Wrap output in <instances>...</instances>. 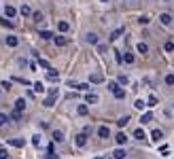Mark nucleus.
Returning a JSON list of instances; mask_svg holds the SVG:
<instances>
[{"label": "nucleus", "mask_w": 174, "mask_h": 159, "mask_svg": "<svg viewBox=\"0 0 174 159\" xmlns=\"http://www.w3.org/2000/svg\"><path fill=\"white\" fill-rule=\"evenodd\" d=\"M57 96H60V91H57V87H51V89H49V96L45 98V102H43V106H47V108H51V106L55 104V100H57Z\"/></svg>", "instance_id": "1"}, {"label": "nucleus", "mask_w": 174, "mask_h": 159, "mask_svg": "<svg viewBox=\"0 0 174 159\" xmlns=\"http://www.w3.org/2000/svg\"><path fill=\"white\" fill-rule=\"evenodd\" d=\"M108 89L113 91V96H115L117 100H123V98H125V89H121L117 83H108Z\"/></svg>", "instance_id": "2"}, {"label": "nucleus", "mask_w": 174, "mask_h": 159, "mask_svg": "<svg viewBox=\"0 0 174 159\" xmlns=\"http://www.w3.org/2000/svg\"><path fill=\"white\" fill-rule=\"evenodd\" d=\"M6 142H9L11 146H15V149H24V146H26V140H24V138H9Z\"/></svg>", "instance_id": "3"}, {"label": "nucleus", "mask_w": 174, "mask_h": 159, "mask_svg": "<svg viewBox=\"0 0 174 159\" xmlns=\"http://www.w3.org/2000/svg\"><path fill=\"white\" fill-rule=\"evenodd\" d=\"M85 142H87V134H77V138H74V144L81 149V146H85Z\"/></svg>", "instance_id": "4"}, {"label": "nucleus", "mask_w": 174, "mask_h": 159, "mask_svg": "<svg viewBox=\"0 0 174 159\" xmlns=\"http://www.w3.org/2000/svg\"><path fill=\"white\" fill-rule=\"evenodd\" d=\"M159 21H161V26H170L172 23V15L170 13H161L159 15Z\"/></svg>", "instance_id": "5"}, {"label": "nucleus", "mask_w": 174, "mask_h": 159, "mask_svg": "<svg viewBox=\"0 0 174 159\" xmlns=\"http://www.w3.org/2000/svg\"><path fill=\"white\" fill-rule=\"evenodd\" d=\"M4 15L11 19V17H15V15H17V9H15V6H11V4H6V6H4Z\"/></svg>", "instance_id": "6"}, {"label": "nucleus", "mask_w": 174, "mask_h": 159, "mask_svg": "<svg viewBox=\"0 0 174 159\" xmlns=\"http://www.w3.org/2000/svg\"><path fill=\"white\" fill-rule=\"evenodd\" d=\"M68 87H74V89H79V91H87V89H89L87 83H68Z\"/></svg>", "instance_id": "7"}, {"label": "nucleus", "mask_w": 174, "mask_h": 159, "mask_svg": "<svg viewBox=\"0 0 174 159\" xmlns=\"http://www.w3.org/2000/svg\"><path fill=\"white\" fill-rule=\"evenodd\" d=\"M98 136H100V138H108V136H111V129H108L106 125H102V127H98Z\"/></svg>", "instance_id": "8"}, {"label": "nucleus", "mask_w": 174, "mask_h": 159, "mask_svg": "<svg viewBox=\"0 0 174 159\" xmlns=\"http://www.w3.org/2000/svg\"><path fill=\"white\" fill-rule=\"evenodd\" d=\"M151 138H153L155 142H159V140L164 138V132H161V129H153V132H151Z\"/></svg>", "instance_id": "9"}, {"label": "nucleus", "mask_w": 174, "mask_h": 159, "mask_svg": "<svg viewBox=\"0 0 174 159\" xmlns=\"http://www.w3.org/2000/svg\"><path fill=\"white\" fill-rule=\"evenodd\" d=\"M47 79H49V81H57V79H60V72H57V70H53V68H49Z\"/></svg>", "instance_id": "10"}, {"label": "nucleus", "mask_w": 174, "mask_h": 159, "mask_svg": "<svg viewBox=\"0 0 174 159\" xmlns=\"http://www.w3.org/2000/svg\"><path fill=\"white\" fill-rule=\"evenodd\" d=\"M136 49H138V53H142V55H147V53H149V45H147V42H138V47H136Z\"/></svg>", "instance_id": "11"}, {"label": "nucleus", "mask_w": 174, "mask_h": 159, "mask_svg": "<svg viewBox=\"0 0 174 159\" xmlns=\"http://www.w3.org/2000/svg\"><path fill=\"white\" fill-rule=\"evenodd\" d=\"M6 45H9V47H17V45H19V38H17V36H6Z\"/></svg>", "instance_id": "12"}, {"label": "nucleus", "mask_w": 174, "mask_h": 159, "mask_svg": "<svg viewBox=\"0 0 174 159\" xmlns=\"http://www.w3.org/2000/svg\"><path fill=\"white\" fill-rule=\"evenodd\" d=\"M19 13H21V15H24V17H30V15H32V9H30V6H28V4H24V6H21V9H19Z\"/></svg>", "instance_id": "13"}, {"label": "nucleus", "mask_w": 174, "mask_h": 159, "mask_svg": "<svg viewBox=\"0 0 174 159\" xmlns=\"http://www.w3.org/2000/svg\"><path fill=\"white\" fill-rule=\"evenodd\" d=\"M57 30H60V32H68V30H70L68 21H57Z\"/></svg>", "instance_id": "14"}, {"label": "nucleus", "mask_w": 174, "mask_h": 159, "mask_svg": "<svg viewBox=\"0 0 174 159\" xmlns=\"http://www.w3.org/2000/svg\"><path fill=\"white\" fill-rule=\"evenodd\" d=\"M24 108H26V100H24V98H19V100L15 102V110H19V113H21Z\"/></svg>", "instance_id": "15"}, {"label": "nucleus", "mask_w": 174, "mask_h": 159, "mask_svg": "<svg viewBox=\"0 0 174 159\" xmlns=\"http://www.w3.org/2000/svg\"><path fill=\"white\" fill-rule=\"evenodd\" d=\"M115 140H117V144L121 146V144H125V142H128V136H125V134H117V136H115Z\"/></svg>", "instance_id": "16"}, {"label": "nucleus", "mask_w": 174, "mask_h": 159, "mask_svg": "<svg viewBox=\"0 0 174 159\" xmlns=\"http://www.w3.org/2000/svg\"><path fill=\"white\" fill-rule=\"evenodd\" d=\"M53 42H55L57 47H64V45L68 42V38H64V36H53Z\"/></svg>", "instance_id": "17"}, {"label": "nucleus", "mask_w": 174, "mask_h": 159, "mask_svg": "<svg viewBox=\"0 0 174 159\" xmlns=\"http://www.w3.org/2000/svg\"><path fill=\"white\" fill-rule=\"evenodd\" d=\"M89 81H91V83H102V81H104V77H102L100 72H93V74L89 77Z\"/></svg>", "instance_id": "18"}, {"label": "nucleus", "mask_w": 174, "mask_h": 159, "mask_svg": "<svg viewBox=\"0 0 174 159\" xmlns=\"http://www.w3.org/2000/svg\"><path fill=\"white\" fill-rule=\"evenodd\" d=\"M123 32H125V28H117V30L111 34V40H117L119 36H121V34H123Z\"/></svg>", "instance_id": "19"}, {"label": "nucleus", "mask_w": 174, "mask_h": 159, "mask_svg": "<svg viewBox=\"0 0 174 159\" xmlns=\"http://www.w3.org/2000/svg\"><path fill=\"white\" fill-rule=\"evenodd\" d=\"M85 100H87V104H96V102H98V96H96V93H87Z\"/></svg>", "instance_id": "20"}, {"label": "nucleus", "mask_w": 174, "mask_h": 159, "mask_svg": "<svg viewBox=\"0 0 174 159\" xmlns=\"http://www.w3.org/2000/svg\"><path fill=\"white\" fill-rule=\"evenodd\" d=\"M32 87H34V91H36V93H43V91H45V85L41 83V81H36V83H34Z\"/></svg>", "instance_id": "21"}, {"label": "nucleus", "mask_w": 174, "mask_h": 159, "mask_svg": "<svg viewBox=\"0 0 174 159\" xmlns=\"http://www.w3.org/2000/svg\"><path fill=\"white\" fill-rule=\"evenodd\" d=\"M77 113H79L81 117H85L89 110H87V106H85V104H79V106H77Z\"/></svg>", "instance_id": "22"}, {"label": "nucleus", "mask_w": 174, "mask_h": 159, "mask_svg": "<svg viewBox=\"0 0 174 159\" xmlns=\"http://www.w3.org/2000/svg\"><path fill=\"white\" fill-rule=\"evenodd\" d=\"M113 157L115 159H125V151H123V149H117V151L113 153Z\"/></svg>", "instance_id": "23"}, {"label": "nucleus", "mask_w": 174, "mask_h": 159, "mask_svg": "<svg viewBox=\"0 0 174 159\" xmlns=\"http://www.w3.org/2000/svg\"><path fill=\"white\" fill-rule=\"evenodd\" d=\"M134 138H138V140H144V129H142V127H138V129L134 132Z\"/></svg>", "instance_id": "24"}, {"label": "nucleus", "mask_w": 174, "mask_h": 159, "mask_svg": "<svg viewBox=\"0 0 174 159\" xmlns=\"http://www.w3.org/2000/svg\"><path fill=\"white\" fill-rule=\"evenodd\" d=\"M87 42H89V45H98V36H96V34H87Z\"/></svg>", "instance_id": "25"}, {"label": "nucleus", "mask_w": 174, "mask_h": 159, "mask_svg": "<svg viewBox=\"0 0 174 159\" xmlns=\"http://www.w3.org/2000/svg\"><path fill=\"white\" fill-rule=\"evenodd\" d=\"M53 140H55V142H62V140H64V134L55 129V132H53Z\"/></svg>", "instance_id": "26"}, {"label": "nucleus", "mask_w": 174, "mask_h": 159, "mask_svg": "<svg viewBox=\"0 0 174 159\" xmlns=\"http://www.w3.org/2000/svg\"><path fill=\"white\" fill-rule=\"evenodd\" d=\"M41 38H43V40H51V38H53V34H51L49 30H43V32H41Z\"/></svg>", "instance_id": "27"}, {"label": "nucleus", "mask_w": 174, "mask_h": 159, "mask_svg": "<svg viewBox=\"0 0 174 159\" xmlns=\"http://www.w3.org/2000/svg\"><path fill=\"white\" fill-rule=\"evenodd\" d=\"M38 66H41V68H45V70H49V68H51V66H49V62H47V60H43V57H38Z\"/></svg>", "instance_id": "28"}, {"label": "nucleus", "mask_w": 174, "mask_h": 159, "mask_svg": "<svg viewBox=\"0 0 174 159\" xmlns=\"http://www.w3.org/2000/svg\"><path fill=\"white\" fill-rule=\"evenodd\" d=\"M151 119H153V115H151V113H144V115L140 117V123H149Z\"/></svg>", "instance_id": "29"}, {"label": "nucleus", "mask_w": 174, "mask_h": 159, "mask_svg": "<svg viewBox=\"0 0 174 159\" xmlns=\"http://www.w3.org/2000/svg\"><path fill=\"white\" fill-rule=\"evenodd\" d=\"M128 123H130V117H121V119L117 121V125H119V127H125Z\"/></svg>", "instance_id": "30"}, {"label": "nucleus", "mask_w": 174, "mask_h": 159, "mask_svg": "<svg viewBox=\"0 0 174 159\" xmlns=\"http://www.w3.org/2000/svg\"><path fill=\"white\" fill-rule=\"evenodd\" d=\"M0 26H4V28H13V21L4 17V19H0Z\"/></svg>", "instance_id": "31"}, {"label": "nucleus", "mask_w": 174, "mask_h": 159, "mask_svg": "<svg viewBox=\"0 0 174 159\" xmlns=\"http://www.w3.org/2000/svg\"><path fill=\"white\" fill-rule=\"evenodd\" d=\"M134 106H136L138 110H142V108L147 106V102H144V100H136V102H134Z\"/></svg>", "instance_id": "32"}, {"label": "nucleus", "mask_w": 174, "mask_h": 159, "mask_svg": "<svg viewBox=\"0 0 174 159\" xmlns=\"http://www.w3.org/2000/svg\"><path fill=\"white\" fill-rule=\"evenodd\" d=\"M11 119H13V121H19V119H21V113H19V110H13V113H11Z\"/></svg>", "instance_id": "33"}, {"label": "nucleus", "mask_w": 174, "mask_h": 159, "mask_svg": "<svg viewBox=\"0 0 174 159\" xmlns=\"http://www.w3.org/2000/svg\"><path fill=\"white\" fill-rule=\"evenodd\" d=\"M164 49H166L168 53H170V51H174V42H172V40H168V42L164 45Z\"/></svg>", "instance_id": "34"}, {"label": "nucleus", "mask_w": 174, "mask_h": 159, "mask_svg": "<svg viewBox=\"0 0 174 159\" xmlns=\"http://www.w3.org/2000/svg\"><path fill=\"white\" fill-rule=\"evenodd\" d=\"M123 62H125V64H132V62H134V55H132V53H125V55H123Z\"/></svg>", "instance_id": "35"}, {"label": "nucleus", "mask_w": 174, "mask_h": 159, "mask_svg": "<svg viewBox=\"0 0 174 159\" xmlns=\"http://www.w3.org/2000/svg\"><path fill=\"white\" fill-rule=\"evenodd\" d=\"M32 17H34V21H36V23H41V21H43V13H34Z\"/></svg>", "instance_id": "36"}, {"label": "nucleus", "mask_w": 174, "mask_h": 159, "mask_svg": "<svg viewBox=\"0 0 174 159\" xmlns=\"http://www.w3.org/2000/svg\"><path fill=\"white\" fill-rule=\"evenodd\" d=\"M155 104H157V98L155 96H149V104L147 106H155Z\"/></svg>", "instance_id": "37"}, {"label": "nucleus", "mask_w": 174, "mask_h": 159, "mask_svg": "<svg viewBox=\"0 0 174 159\" xmlns=\"http://www.w3.org/2000/svg\"><path fill=\"white\" fill-rule=\"evenodd\" d=\"M32 144L34 146H41V136H32Z\"/></svg>", "instance_id": "38"}, {"label": "nucleus", "mask_w": 174, "mask_h": 159, "mask_svg": "<svg viewBox=\"0 0 174 159\" xmlns=\"http://www.w3.org/2000/svg\"><path fill=\"white\" fill-rule=\"evenodd\" d=\"M166 85H174V74H166Z\"/></svg>", "instance_id": "39"}, {"label": "nucleus", "mask_w": 174, "mask_h": 159, "mask_svg": "<svg viewBox=\"0 0 174 159\" xmlns=\"http://www.w3.org/2000/svg\"><path fill=\"white\" fill-rule=\"evenodd\" d=\"M119 83H121V85H128V83H130V79H128L125 74H121V77H119Z\"/></svg>", "instance_id": "40"}, {"label": "nucleus", "mask_w": 174, "mask_h": 159, "mask_svg": "<svg viewBox=\"0 0 174 159\" xmlns=\"http://www.w3.org/2000/svg\"><path fill=\"white\" fill-rule=\"evenodd\" d=\"M0 159H9V153H6V149H0Z\"/></svg>", "instance_id": "41"}, {"label": "nucleus", "mask_w": 174, "mask_h": 159, "mask_svg": "<svg viewBox=\"0 0 174 159\" xmlns=\"http://www.w3.org/2000/svg\"><path fill=\"white\" fill-rule=\"evenodd\" d=\"M6 121H9V117H6V115H4V113H0V125H4V123H6Z\"/></svg>", "instance_id": "42"}, {"label": "nucleus", "mask_w": 174, "mask_h": 159, "mask_svg": "<svg viewBox=\"0 0 174 159\" xmlns=\"http://www.w3.org/2000/svg\"><path fill=\"white\" fill-rule=\"evenodd\" d=\"M138 23H142V26H147V23H149V17H138Z\"/></svg>", "instance_id": "43"}, {"label": "nucleus", "mask_w": 174, "mask_h": 159, "mask_svg": "<svg viewBox=\"0 0 174 159\" xmlns=\"http://www.w3.org/2000/svg\"><path fill=\"white\" fill-rule=\"evenodd\" d=\"M115 60H117V62H119V64H121V62H123V55H121V53H119V51H115Z\"/></svg>", "instance_id": "44"}, {"label": "nucleus", "mask_w": 174, "mask_h": 159, "mask_svg": "<svg viewBox=\"0 0 174 159\" xmlns=\"http://www.w3.org/2000/svg\"><path fill=\"white\" fill-rule=\"evenodd\" d=\"M47 159H57V155H55L53 151H49V153H47Z\"/></svg>", "instance_id": "45"}, {"label": "nucleus", "mask_w": 174, "mask_h": 159, "mask_svg": "<svg viewBox=\"0 0 174 159\" xmlns=\"http://www.w3.org/2000/svg\"><path fill=\"white\" fill-rule=\"evenodd\" d=\"M102 2H108V0H102Z\"/></svg>", "instance_id": "46"}]
</instances>
